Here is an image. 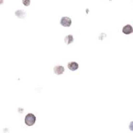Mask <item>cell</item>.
<instances>
[{
  "label": "cell",
  "mask_w": 133,
  "mask_h": 133,
  "mask_svg": "<svg viewBox=\"0 0 133 133\" xmlns=\"http://www.w3.org/2000/svg\"><path fill=\"white\" fill-rule=\"evenodd\" d=\"M35 121H36V117L33 114L29 113L26 115L25 118V123L26 125L29 126H33L35 124Z\"/></svg>",
  "instance_id": "cell-1"
},
{
  "label": "cell",
  "mask_w": 133,
  "mask_h": 133,
  "mask_svg": "<svg viewBox=\"0 0 133 133\" xmlns=\"http://www.w3.org/2000/svg\"><path fill=\"white\" fill-rule=\"evenodd\" d=\"M60 23L63 27H70L71 25V19L68 17H63Z\"/></svg>",
  "instance_id": "cell-2"
},
{
  "label": "cell",
  "mask_w": 133,
  "mask_h": 133,
  "mask_svg": "<svg viewBox=\"0 0 133 133\" xmlns=\"http://www.w3.org/2000/svg\"><path fill=\"white\" fill-rule=\"evenodd\" d=\"M123 33L125 35H129L133 33V28L130 25H127L123 28Z\"/></svg>",
  "instance_id": "cell-3"
},
{
  "label": "cell",
  "mask_w": 133,
  "mask_h": 133,
  "mask_svg": "<svg viewBox=\"0 0 133 133\" xmlns=\"http://www.w3.org/2000/svg\"><path fill=\"white\" fill-rule=\"evenodd\" d=\"M54 73L56 75H61L64 73L65 68L63 66H55L53 69Z\"/></svg>",
  "instance_id": "cell-4"
},
{
  "label": "cell",
  "mask_w": 133,
  "mask_h": 133,
  "mask_svg": "<svg viewBox=\"0 0 133 133\" xmlns=\"http://www.w3.org/2000/svg\"><path fill=\"white\" fill-rule=\"evenodd\" d=\"M68 68L72 71H76V70L79 69V65H78V63H76V62L69 63H68Z\"/></svg>",
  "instance_id": "cell-5"
},
{
  "label": "cell",
  "mask_w": 133,
  "mask_h": 133,
  "mask_svg": "<svg viewBox=\"0 0 133 133\" xmlns=\"http://www.w3.org/2000/svg\"><path fill=\"white\" fill-rule=\"evenodd\" d=\"M15 15H16V16L17 17L21 19L24 18L26 16L25 12H24V11L22 10H17V11H15Z\"/></svg>",
  "instance_id": "cell-6"
},
{
  "label": "cell",
  "mask_w": 133,
  "mask_h": 133,
  "mask_svg": "<svg viewBox=\"0 0 133 133\" xmlns=\"http://www.w3.org/2000/svg\"><path fill=\"white\" fill-rule=\"evenodd\" d=\"M73 37L72 35H69L65 37V43H66L67 45H69L71 43L73 42Z\"/></svg>",
  "instance_id": "cell-7"
},
{
  "label": "cell",
  "mask_w": 133,
  "mask_h": 133,
  "mask_svg": "<svg viewBox=\"0 0 133 133\" xmlns=\"http://www.w3.org/2000/svg\"><path fill=\"white\" fill-rule=\"evenodd\" d=\"M22 2H23V4L25 6H29L30 5V0H22Z\"/></svg>",
  "instance_id": "cell-8"
},
{
  "label": "cell",
  "mask_w": 133,
  "mask_h": 133,
  "mask_svg": "<svg viewBox=\"0 0 133 133\" xmlns=\"http://www.w3.org/2000/svg\"><path fill=\"white\" fill-rule=\"evenodd\" d=\"M129 129H130V130L133 131V122H131L130 123V125H129Z\"/></svg>",
  "instance_id": "cell-9"
},
{
  "label": "cell",
  "mask_w": 133,
  "mask_h": 133,
  "mask_svg": "<svg viewBox=\"0 0 133 133\" xmlns=\"http://www.w3.org/2000/svg\"><path fill=\"white\" fill-rule=\"evenodd\" d=\"M3 2V0H0V4H2Z\"/></svg>",
  "instance_id": "cell-10"
},
{
  "label": "cell",
  "mask_w": 133,
  "mask_h": 133,
  "mask_svg": "<svg viewBox=\"0 0 133 133\" xmlns=\"http://www.w3.org/2000/svg\"><path fill=\"white\" fill-rule=\"evenodd\" d=\"M110 1H111V0H110Z\"/></svg>",
  "instance_id": "cell-11"
}]
</instances>
